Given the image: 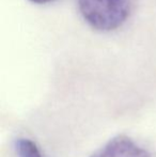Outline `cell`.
Instances as JSON below:
<instances>
[{"label":"cell","mask_w":156,"mask_h":157,"mask_svg":"<svg viewBox=\"0 0 156 157\" xmlns=\"http://www.w3.org/2000/svg\"><path fill=\"white\" fill-rule=\"evenodd\" d=\"M31 2H34V3H39V4H44V3H49V2H52L55 0H29Z\"/></svg>","instance_id":"4"},{"label":"cell","mask_w":156,"mask_h":157,"mask_svg":"<svg viewBox=\"0 0 156 157\" xmlns=\"http://www.w3.org/2000/svg\"><path fill=\"white\" fill-rule=\"evenodd\" d=\"M81 16L92 28L112 31L124 24L131 12V0H77Z\"/></svg>","instance_id":"1"},{"label":"cell","mask_w":156,"mask_h":157,"mask_svg":"<svg viewBox=\"0 0 156 157\" xmlns=\"http://www.w3.org/2000/svg\"><path fill=\"white\" fill-rule=\"evenodd\" d=\"M90 157H152L144 147L125 135L111 138Z\"/></svg>","instance_id":"2"},{"label":"cell","mask_w":156,"mask_h":157,"mask_svg":"<svg viewBox=\"0 0 156 157\" xmlns=\"http://www.w3.org/2000/svg\"><path fill=\"white\" fill-rule=\"evenodd\" d=\"M14 149L17 157H43L36 143L27 138L16 139Z\"/></svg>","instance_id":"3"}]
</instances>
